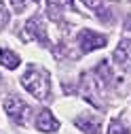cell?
Segmentation results:
<instances>
[{"mask_svg":"<svg viewBox=\"0 0 131 134\" xmlns=\"http://www.w3.org/2000/svg\"><path fill=\"white\" fill-rule=\"evenodd\" d=\"M21 85L38 100H47L51 96V79L49 72L38 68V66H28L25 72L21 75Z\"/></svg>","mask_w":131,"mask_h":134,"instance_id":"1","label":"cell"},{"mask_svg":"<svg viewBox=\"0 0 131 134\" xmlns=\"http://www.w3.org/2000/svg\"><path fill=\"white\" fill-rule=\"evenodd\" d=\"M4 113L11 117L13 124L25 126L28 119H30V115H32V109H30L28 102H23L19 96H9V98H4Z\"/></svg>","mask_w":131,"mask_h":134,"instance_id":"2","label":"cell"},{"mask_svg":"<svg viewBox=\"0 0 131 134\" xmlns=\"http://www.w3.org/2000/svg\"><path fill=\"white\" fill-rule=\"evenodd\" d=\"M76 43H78V47H80V51H83V53H89V51H95V49L106 47L108 36L106 34H100V32H95V30L85 28V30L78 32Z\"/></svg>","mask_w":131,"mask_h":134,"instance_id":"3","label":"cell"},{"mask_svg":"<svg viewBox=\"0 0 131 134\" xmlns=\"http://www.w3.org/2000/svg\"><path fill=\"white\" fill-rule=\"evenodd\" d=\"M25 32L30 38L38 41L40 45H49V36H47V24L42 21L40 15H34V17H30L28 24H25Z\"/></svg>","mask_w":131,"mask_h":134,"instance_id":"4","label":"cell"},{"mask_svg":"<svg viewBox=\"0 0 131 134\" xmlns=\"http://www.w3.org/2000/svg\"><path fill=\"white\" fill-rule=\"evenodd\" d=\"M114 64L121 70L131 72V38H123L119 47L114 49Z\"/></svg>","mask_w":131,"mask_h":134,"instance_id":"5","label":"cell"},{"mask_svg":"<svg viewBox=\"0 0 131 134\" xmlns=\"http://www.w3.org/2000/svg\"><path fill=\"white\" fill-rule=\"evenodd\" d=\"M76 128H80L85 134H100L102 130V119L97 115H91V113H83L74 119Z\"/></svg>","mask_w":131,"mask_h":134,"instance_id":"6","label":"cell"},{"mask_svg":"<svg viewBox=\"0 0 131 134\" xmlns=\"http://www.w3.org/2000/svg\"><path fill=\"white\" fill-rule=\"evenodd\" d=\"M36 128L40 132H57L59 130V121L53 117V113L49 111V109H42L36 115Z\"/></svg>","mask_w":131,"mask_h":134,"instance_id":"7","label":"cell"},{"mask_svg":"<svg viewBox=\"0 0 131 134\" xmlns=\"http://www.w3.org/2000/svg\"><path fill=\"white\" fill-rule=\"evenodd\" d=\"M0 64L6 66L9 70H15V68L21 64V58L15 53V51H11V49L4 47V49H0Z\"/></svg>","mask_w":131,"mask_h":134,"instance_id":"8","label":"cell"},{"mask_svg":"<svg viewBox=\"0 0 131 134\" xmlns=\"http://www.w3.org/2000/svg\"><path fill=\"white\" fill-rule=\"evenodd\" d=\"M108 134H129V128L121 119H112L108 126Z\"/></svg>","mask_w":131,"mask_h":134,"instance_id":"9","label":"cell"},{"mask_svg":"<svg viewBox=\"0 0 131 134\" xmlns=\"http://www.w3.org/2000/svg\"><path fill=\"white\" fill-rule=\"evenodd\" d=\"M83 4H85V7H89L91 11H95V13H100V15H102L104 0H83Z\"/></svg>","mask_w":131,"mask_h":134,"instance_id":"10","label":"cell"},{"mask_svg":"<svg viewBox=\"0 0 131 134\" xmlns=\"http://www.w3.org/2000/svg\"><path fill=\"white\" fill-rule=\"evenodd\" d=\"M11 7H13V11L17 13V15H21L28 9V2H25V0H11Z\"/></svg>","mask_w":131,"mask_h":134,"instance_id":"11","label":"cell"},{"mask_svg":"<svg viewBox=\"0 0 131 134\" xmlns=\"http://www.w3.org/2000/svg\"><path fill=\"white\" fill-rule=\"evenodd\" d=\"M9 21V13H6V7H4V0H0V26H4Z\"/></svg>","mask_w":131,"mask_h":134,"instance_id":"12","label":"cell"},{"mask_svg":"<svg viewBox=\"0 0 131 134\" xmlns=\"http://www.w3.org/2000/svg\"><path fill=\"white\" fill-rule=\"evenodd\" d=\"M61 2V7H66V9H74V0H59Z\"/></svg>","mask_w":131,"mask_h":134,"instance_id":"13","label":"cell"},{"mask_svg":"<svg viewBox=\"0 0 131 134\" xmlns=\"http://www.w3.org/2000/svg\"><path fill=\"white\" fill-rule=\"evenodd\" d=\"M36 2H40V0H36Z\"/></svg>","mask_w":131,"mask_h":134,"instance_id":"14","label":"cell"}]
</instances>
